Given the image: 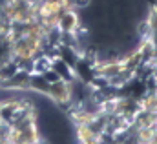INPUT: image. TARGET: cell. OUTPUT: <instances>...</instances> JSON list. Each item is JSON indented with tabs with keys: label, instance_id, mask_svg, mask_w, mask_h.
<instances>
[{
	"label": "cell",
	"instance_id": "1",
	"mask_svg": "<svg viewBox=\"0 0 157 144\" xmlns=\"http://www.w3.org/2000/svg\"><path fill=\"white\" fill-rule=\"evenodd\" d=\"M78 24H80V22H78V15L73 11V7L64 9V11L60 13L59 20H57V26H59L60 31H71V33H73V29L77 28Z\"/></svg>",
	"mask_w": 157,
	"mask_h": 144
},
{
	"label": "cell",
	"instance_id": "2",
	"mask_svg": "<svg viewBox=\"0 0 157 144\" xmlns=\"http://www.w3.org/2000/svg\"><path fill=\"white\" fill-rule=\"evenodd\" d=\"M48 97H49L51 100H55V102L68 100V99H70V82L59 80V82H55V84H49Z\"/></svg>",
	"mask_w": 157,
	"mask_h": 144
},
{
	"label": "cell",
	"instance_id": "3",
	"mask_svg": "<svg viewBox=\"0 0 157 144\" xmlns=\"http://www.w3.org/2000/svg\"><path fill=\"white\" fill-rule=\"evenodd\" d=\"M40 75L44 77V80H46L48 84H55V82L62 80V78H60V75L55 71V70H51V68H49V70H46L44 73H40Z\"/></svg>",
	"mask_w": 157,
	"mask_h": 144
},
{
	"label": "cell",
	"instance_id": "4",
	"mask_svg": "<svg viewBox=\"0 0 157 144\" xmlns=\"http://www.w3.org/2000/svg\"><path fill=\"white\" fill-rule=\"evenodd\" d=\"M73 7H88L91 4V0H70Z\"/></svg>",
	"mask_w": 157,
	"mask_h": 144
}]
</instances>
